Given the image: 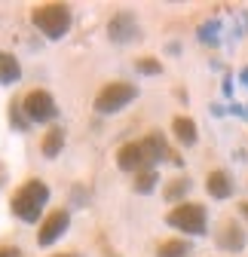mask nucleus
<instances>
[{"label": "nucleus", "instance_id": "25", "mask_svg": "<svg viewBox=\"0 0 248 257\" xmlns=\"http://www.w3.org/2000/svg\"><path fill=\"white\" fill-rule=\"evenodd\" d=\"M239 80H242V86H248V68H242V71H239Z\"/></svg>", "mask_w": 248, "mask_h": 257}, {"label": "nucleus", "instance_id": "1", "mask_svg": "<svg viewBox=\"0 0 248 257\" xmlns=\"http://www.w3.org/2000/svg\"><path fill=\"white\" fill-rule=\"evenodd\" d=\"M46 202H49V187H46V181L28 178L25 184H19V190L10 196V211L19 220H25V223H37Z\"/></svg>", "mask_w": 248, "mask_h": 257}, {"label": "nucleus", "instance_id": "24", "mask_svg": "<svg viewBox=\"0 0 248 257\" xmlns=\"http://www.w3.org/2000/svg\"><path fill=\"white\" fill-rule=\"evenodd\" d=\"M4 184H7V166L0 163V187H4Z\"/></svg>", "mask_w": 248, "mask_h": 257}, {"label": "nucleus", "instance_id": "5", "mask_svg": "<svg viewBox=\"0 0 248 257\" xmlns=\"http://www.w3.org/2000/svg\"><path fill=\"white\" fill-rule=\"evenodd\" d=\"M22 107L28 113L31 122H52L58 107H55V98L46 92V89H31L25 98H22Z\"/></svg>", "mask_w": 248, "mask_h": 257}, {"label": "nucleus", "instance_id": "22", "mask_svg": "<svg viewBox=\"0 0 248 257\" xmlns=\"http://www.w3.org/2000/svg\"><path fill=\"white\" fill-rule=\"evenodd\" d=\"M233 92V80L230 77H224V95H230Z\"/></svg>", "mask_w": 248, "mask_h": 257}, {"label": "nucleus", "instance_id": "16", "mask_svg": "<svg viewBox=\"0 0 248 257\" xmlns=\"http://www.w3.org/2000/svg\"><path fill=\"white\" fill-rule=\"evenodd\" d=\"M157 184H160V172H157V169H144V172H138V175L132 178V190L141 193V196L153 193V190H157Z\"/></svg>", "mask_w": 248, "mask_h": 257}, {"label": "nucleus", "instance_id": "15", "mask_svg": "<svg viewBox=\"0 0 248 257\" xmlns=\"http://www.w3.org/2000/svg\"><path fill=\"white\" fill-rule=\"evenodd\" d=\"M190 178L187 175H178V178H172V181H166V187H163V196H166V202H175V205H181L184 202V196L190 193Z\"/></svg>", "mask_w": 248, "mask_h": 257}, {"label": "nucleus", "instance_id": "17", "mask_svg": "<svg viewBox=\"0 0 248 257\" xmlns=\"http://www.w3.org/2000/svg\"><path fill=\"white\" fill-rule=\"evenodd\" d=\"M196 37H199V43H205V46H218V43H221V22H218V19H205V22L196 28Z\"/></svg>", "mask_w": 248, "mask_h": 257}, {"label": "nucleus", "instance_id": "23", "mask_svg": "<svg viewBox=\"0 0 248 257\" xmlns=\"http://www.w3.org/2000/svg\"><path fill=\"white\" fill-rule=\"evenodd\" d=\"M52 257H80L77 251H58V254H52Z\"/></svg>", "mask_w": 248, "mask_h": 257}, {"label": "nucleus", "instance_id": "12", "mask_svg": "<svg viewBox=\"0 0 248 257\" xmlns=\"http://www.w3.org/2000/svg\"><path fill=\"white\" fill-rule=\"evenodd\" d=\"M172 135H175V141L181 147H193L196 138H199V128H196V122L190 116H175L172 119Z\"/></svg>", "mask_w": 248, "mask_h": 257}, {"label": "nucleus", "instance_id": "20", "mask_svg": "<svg viewBox=\"0 0 248 257\" xmlns=\"http://www.w3.org/2000/svg\"><path fill=\"white\" fill-rule=\"evenodd\" d=\"M10 125H13V128H19V132H25V128L31 125V119H28V113H25L22 101H10Z\"/></svg>", "mask_w": 248, "mask_h": 257}, {"label": "nucleus", "instance_id": "19", "mask_svg": "<svg viewBox=\"0 0 248 257\" xmlns=\"http://www.w3.org/2000/svg\"><path fill=\"white\" fill-rule=\"evenodd\" d=\"M135 71L144 77H157V74H163V61L153 55H141V58H135Z\"/></svg>", "mask_w": 248, "mask_h": 257}, {"label": "nucleus", "instance_id": "6", "mask_svg": "<svg viewBox=\"0 0 248 257\" xmlns=\"http://www.w3.org/2000/svg\"><path fill=\"white\" fill-rule=\"evenodd\" d=\"M68 227H71V211H68V208H55V211H49V214L40 220L37 245H40V248H49L55 239H61V236L68 233Z\"/></svg>", "mask_w": 248, "mask_h": 257}, {"label": "nucleus", "instance_id": "4", "mask_svg": "<svg viewBox=\"0 0 248 257\" xmlns=\"http://www.w3.org/2000/svg\"><path fill=\"white\" fill-rule=\"evenodd\" d=\"M138 98V86L126 83V80H113V83H104L101 92L95 95V113L101 116H110L116 110H122L129 101Z\"/></svg>", "mask_w": 248, "mask_h": 257}, {"label": "nucleus", "instance_id": "21", "mask_svg": "<svg viewBox=\"0 0 248 257\" xmlns=\"http://www.w3.org/2000/svg\"><path fill=\"white\" fill-rule=\"evenodd\" d=\"M0 257H22V251L13 248V245H4V248H0Z\"/></svg>", "mask_w": 248, "mask_h": 257}, {"label": "nucleus", "instance_id": "18", "mask_svg": "<svg viewBox=\"0 0 248 257\" xmlns=\"http://www.w3.org/2000/svg\"><path fill=\"white\" fill-rule=\"evenodd\" d=\"M187 254H190L187 239H166L157 245V257H187Z\"/></svg>", "mask_w": 248, "mask_h": 257}, {"label": "nucleus", "instance_id": "13", "mask_svg": "<svg viewBox=\"0 0 248 257\" xmlns=\"http://www.w3.org/2000/svg\"><path fill=\"white\" fill-rule=\"evenodd\" d=\"M22 80V64L13 52H0V86H13Z\"/></svg>", "mask_w": 248, "mask_h": 257}, {"label": "nucleus", "instance_id": "27", "mask_svg": "<svg viewBox=\"0 0 248 257\" xmlns=\"http://www.w3.org/2000/svg\"><path fill=\"white\" fill-rule=\"evenodd\" d=\"M239 214H242V217L248 220V202H239Z\"/></svg>", "mask_w": 248, "mask_h": 257}, {"label": "nucleus", "instance_id": "8", "mask_svg": "<svg viewBox=\"0 0 248 257\" xmlns=\"http://www.w3.org/2000/svg\"><path fill=\"white\" fill-rule=\"evenodd\" d=\"M116 166H119L122 172H132V175L144 172V169H147V156H144L141 141H138V144H135V141L122 144V147L116 150Z\"/></svg>", "mask_w": 248, "mask_h": 257}, {"label": "nucleus", "instance_id": "9", "mask_svg": "<svg viewBox=\"0 0 248 257\" xmlns=\"http://www.w3.org/2000/svg\"><path fill=\"white\" fill-rule=\"evenodd\" d=\"M214 242H218V248L224 251H242L245 248V230L239 227V220H224L221 223V230L214 233Z\"/></svg>", "mask_w": 248, "mask_h": 257}, {"label": "nucleus", "instance_id": "10", "mask_svg": "<svg viewBox=\"0 0 248 257\" xmlns=\"http://www.w3.org/2000/svg\"><path fill=\"white\" fill-rule=\"evenodd\" d=\"M141 147H144V156H147V169H153L160 159H169V153H172V147L166 144L163 132H147Z\"/></svg>", "mask_w": 248, "mask_h": 257}, {"label": "nucleus", "instance_id": "3", "mask_svg": "<svg viewBox=\"0 0 248 257\" xmlns=\"http://www.w3.org/2000/svg\"><path fill=\"white\" fill-rule=\"evenodd\" d=\"M166 223L181 233H187V236H202L208 227V214H205L202 202H181L166 214Z\"/></svg>", "mask_w": 248, "mask_h": 257}, {"label": "nucleus", "instance_id": "11", "mask_svg": "<svg viewBox=\"0 0 248 257\" xmlns=\"http://www.w3.org/2000/svg\"><path fill=\"white\" fill-rule=\"evenodd\" d=\"M205 193H208L211 199H230V196H233V178H230L224 169L208 172V178H205Z\"/></svg>", "mask_w": 248, "mask_h": 257}, {"label": "nucleus", "instance_id": "2", "mask_svg": "<svg viewBox=\"0 0 248 257\" xmlns=\"http://www.w3.org/2000/svg\"><path fill=\"white\" fill-rule=\"evenodd\" d=\"M31 22L49 40H61L74 25V13L68 4H37L31 10Z\"/></svg>", "mask_w": 248, "mask_h": 257}, {"label": "nucleus", "instance_id": "14", "mask_svg": "<svg viewBox=\"0 0 248 257\" xmlns=\"http://www.w3.org/2000/svg\"><path fill=\"white\" fill-rule=\"evenodd\" d=\"M61 147H65V128H61V125H49V132L40 141V153L46 159H55L61 153Z\"/></svg>", "mask_w": 248, "mask_h": 257}, {"label": "nucleus", "instance_id": "7", "mask_svg": "<svg viewBox=\"0 0 248 257\" xmlns=\"http://www.w3.org/2000/svg\"><path fill=\"white\" fill-rule=\"evenodd\" d=\"M107 37H110V43H132V40H138L141 37V28H138L135 16L129 10L113 13L110 22H107Z\"/></svg>", "mask_w": 248, "mask_h": 257}, {"label": "nucleus", "instance_id": "26", "mask_svg": "<svg viewBox=\"0 0 248 257\" xmlns=\"http://www.w3.org/2000/svg\"><path fill=\"white\" fill-rule=\"evenodd\" d=\"M101 248H104V257H119V254H116V251H113V248H107V245H104V242H101Z\"/></svg>", "mask_w": 248, "mask_h": 257}]
</instances>
